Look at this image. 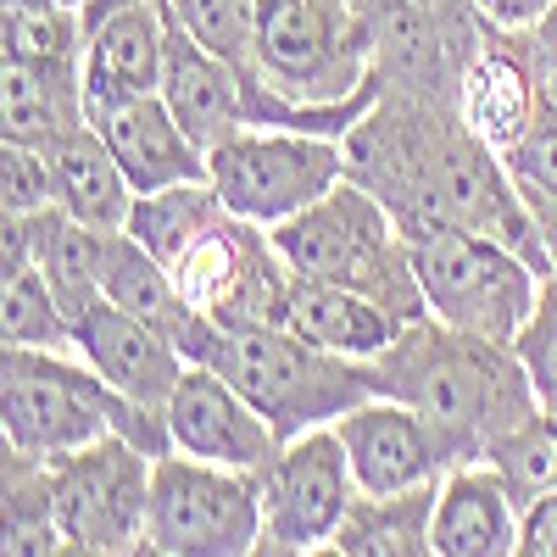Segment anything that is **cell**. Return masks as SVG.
Segmentation results:
<instances>
[{
  "label": "cell",
  "mask_w": 557,
  "mask_h": 557,
  "mask_svg": "<svg viewBox=\"0 0 557 557\" xmlns=\"http://www.w3.org/2000/svg\"><path fill=\"white\" fill-rule=\"evenodd\" d=\"M346 173L396 212L407 240L430 228H480L552 273L535 207L507 162L462 123L457 101L380 84L374 112L346 134Z\"/></svg>",
  "instance_id": "1"
},
{
  "label": "cell",
  "mask_w": 557,
  "mask_h": 557,
  "mask_svg": "<svg viewBox=\"0 0 557 557\" xmlns=\"http://www.w3.org/2000/svg\"><path fill=\"white\" fill-rule=\"evenodd\" d=\"M374 368L380 391L407 401L435 430L451 469L457 462H485L491 446L541 407L513 346L451 330L435 312L412 318Z\"/></svg>",
  "instance_id": "2"
},
{
  "label": "cell",
  "mask_w": 557,
  "mask_h": 557,
  "mask_svg": "<svg viewBox=\"0 0 557 557\" xmlns=\"http://www.w3.org/2000/svg\"><path fill=\"white\" fill-rule=\"evenodd\" d=\"M184 357L218 368L285 441L301 430L335 424L341 412L362 407L368 396H385L374 362L323 351L307 335H296L290 323H251V330L201 323Z\"/></svg>",
  "instance_id": "3"
},
{
  "label": "cell",
  "mask_w": 557,
  "mask_h": 557,
  "mask_svg": "<svg viewBox=\"0 0 557 557\" xmlns=\"http://www.w3.org/2000/svg\"><path fill=\"white\" fill-rule=\"evenodd\" d=\"M0 430H7V446L34 457H62L101 435H128L151 457L173 451L168 412L128 401L112 380H101V368L89 357L51 351V346H7Z\"/></svg>",
  "instance_id": "4"
},
{
  "label": "cell",
  "mask_w": 557,
  "mask_h": 557,
  "mask_svg": "<svg viewBox=\"0 0 557 557\" xmlns=\"http://www.w3.org/2000/svg\"><path fill=\"white\" fill-rule=\"evenodd\" d=\"M278 251L301 278H323V285H346L385 301L396 318H424V285H418V262H412V240L396 223V212L368 190L362 178H341L323 201H312L307 212L285 218L273 228Z\"/></svg>",
  "instance_id": "5"
},
{
  "label": "cell",
  "mask_w": 557,
  "mask_h": 557,
  "mask_svg": "<svg viewBox=\"0 0 557 557\" xmlns=\"http://www.w3.org/2000/svg\"><path fill=\"white\" fill-rule=\"evenodd\" d=\"M412 262L435 318L502 346H513L546 285V273L530 257L480 235V228H430L412 240Z\"/></svg>",
  "instance_id": "6"
},
{
  "label": "cell",
  "mask_w": 557,
  "mask_h": 557,
  "mask_svg": "<svg viewBox=\"0 0 557 557\" xmlns=\"http://www.w3.org/2000/svg\"><path fill=\"white\" fill-rule=\"evenodd\" d=\"M262 541V474L162 451L151 462L146 552L162 557H246Z\"/></svg>",
  "instance_id": "7"
},
{
  "label": "cell",
  "mask_w": 557,
  "mask_h": 557,
  "mask_svg": "<svg viewBox=\"0 0 557 557\" xmlns=\"http://www.w3.org/2000/svg\"><path fill=\"white\" fill-rule=\"evenodd\" d=\"M178 301L212 330H251V323H285L296 268L278 251L273 228L223 212L207 235H196L173 262Z\"/></svg>",
  "instance_id": "8"
},
{
  "label": "cell",
  "mask_w": 557,
  "mask_h": 557,
  "mask_svg": "<svg viewBox=\"0 0 557 557\" xmlns=\"http://www.w3.org/2000/svg\"><path fill=\"white\" fill-rule=\"evenodd\" d=\"M207 168L228 212H240L262 228H278L346 178V139L246 123L218 151H207Z\"/></svg>",
  "instance_id": "9"
},
{
  "label": "cell",
  "mask_w": 557,
  "mask_h": 557,
  "mask_svg": "<svg viewBox=\"0 0 557 557\" xmlns=\"http://www.w3.org/2000/svg\"><path fill=\"white\" fill-rule=\"evenodd\" d=\"M151 451L128 435H101L51 457L57 524L67 552H146L151 524Z\"/></svg>",
  "instance_id": "10"
},
{
  "label": "cell",
  "mask_w": 557,
  "mask_h": 557,
  "mask_svg": "<svg viewBox=\"0 0 557 557\" xmlns=\"http://www.w3.org/2000/svg\"><path fill=\"white\" fill-rule=\"evenodd\" d=\"M362 496L351 457L335 435V424L301 430L278 446V457L262 469V541L257 552H330L341 519Z\"/></svg>",
  "instance_id": "11"
},
{
  "label": "cell",
  "mask_w": 557,
  "mask_h": 557,
  "mask_svg": "<svg viewBox=\"0 0 557 557\" xmlns=\"http://www.w3.org/2000/svg\"><path fill=\"white\" fill-rule=\"evenodd\" d=\"M84 107L157 96L168 67V0H84Z\"/></svg>",
  "instance_id": "12"
},
{
  "label": "cell",
  "mask_w": 557,
  "mask_h": 557,
  "mask_svg": "<svg viewBox=\"0 0 557 557\" xmlns=\"http://www.w3.org/2000/svg\"><path fill=\"white\" fill-rule=\"evenodd\" d=\"M168 435L178 451L223 462V469H246V474H262L278 457V446H285V435L207 362L184 368V380L168 401Z\"/></svg>",
  "instance_id": "13"
},
{
  "label": "cell",
  "mask_w": 557,
  "mask_h": 557,
  "mask_svg": "<svg viewBox=\"0 0 557 557\" xmlns=\"http://www.w3.org/2000/svg\"><path fill=\"white\" fill-rule=\"evenodd\" d=\"M335 435L351 457V474L368 496L385 491H412V485H435L451 462L435 441V430L396 396H368L362 407L335 418Z\"/></svg>",
  "instance_id": "14"
},
{
  "label": "cell",
  "mask_w": 557,
  "mask_h": 557,
  "mask_svg": "<svg viewBox=\"0 0 557 557\" xmlns=\"http://www.w3.org/2000/svg\"><path fill=\"white\" fill-rule=\"evenodd\" d=\"M73 351L89 357L101 368V380H112L128 401L151 407V412H168L184 368H190V357L178 351L173 335H162L157 323L123 312L117 301H96L89 312L73 318Z\"/></svg>",
  "instance_id": "15"
},
{
  "label": "cell",
  "mask_w": 557,
  "mask_h": 557,
  "mask_svg": "<svg viewBox=\"0 0 557 557\" xmlns=\"http://www.w3.org/2000/svg\"><path fill=\"white\" fill-rule=\"evenodd\" d=\"M89 123L101 128V139L112 146V157L123 162V173L139 196L168 190V184H184V178H212L207 151L190 139V128L173 117L162 89L157 96H123V101H107V107H89Z\"/></svg>",
  "instance_id": "16"
},
{
  "label": "cell",
  "mask_w": 557,
  "mask_h": 557,
  "mask_svg": "<svg viewBox=\"0 0 557 557\" xmlns=\"http://www.w3.org/2000/svg\"><path fill=\"white\" fill-rule=\"evenodd\" d=\"M535 101H541V78L530 67V51L519 28H485L480 51L462 67V84H457V112L469 123L496 157H507L519 146V134L530 128L535 117Z\"/></svg>",
  "instance_id": "17"
},
{
  "label": "cell",
  "mask_w": 557,
  "mask_h": 557,
  "mask_svg": "<svg viewBox=\"0 0 557 557\" xmlns=\"http://www.w3.org/2000/svg\"><path fill=\"white\" fill-rule=\"evenodd\" d=\"M162 101L173 107V117L190 128V139L201 151H218L228 134L246 128V89H240V67L223 62L218 51L184 28L168 12V67H162Z\"/></svg>",
  "instance_id": "18"
},
{
  "label": "cell",
  "mask_w": 557,
  "mask_h": 557,
  "mask_svg": "<svg viewBox=\"0 0 557 557\" xmlns=\"http://www.w3.org/2000/svg\"><path fill=\"white\" fill-rule=\"evenodd\" d=\"M435 557H507L519 552V502L491 462H457L435 491Z\"/></svg>",
  "instance_id": "19"
},
{
  "label": "cell",
  "mask_w": 557,
  "mask_h": 557,
  "mask_svg": "<svg viewBox=\"0 0 557 557\" xmlns=\"http://www.w3.org/2000/svg\"><path fill=\"white\" fill-rule=\"evenodd\" d=\"M285 323L312 346L335 351V357H357V362H380L407 330V318H396L385 301L346 290V285H323V278H301V273L290 285Z\"/></svg>",
  "instance_id": "20"
},
{
  "label": "cell",
  "mask_w": 557,
  "mask_h": 557,
  "mask_svg": "<svg viewBox=\"0 0 557 557\" xmlns=\"http://www.w3.org/2000/svg\"><path fill=\"white\" fill-rule=\"evenodd\" d=\"M45 157L57 173V207L89 228H128L134 212V184L96 123H78L57 139H45Z\"/></svg>",
  "instance_id": "21"
},
{
  "label": "cell",
  "mask_w": 557,
  "mask_h": 557,
  "mask_svg": "<svg viewBox=\"0 0 557 557\" xmlns=\"http://www.w3.org/2000/svg\"><path fill=\"white\" fill-rule=\"evenodd\" d=\"M435 485L412 491H385V496H357L351 513L341 519L330 552L335 557H435L430 552V524H435Z\"/></svg>",
  "instance_id": "22"
},
{
  "label": "cell",
  "mask_w": 557,
  "mask_h": 557,
  "mask_svg": "<svg viewBox=\"0 0 557 557\" xmlns=\"http://www.w3.org/2000/svg\"><path fill=\"white\" fill-rule=\"evenodd\" d=\"M107 301H117L123 312L157 323L162 335L178 341V351H190L201 318L178 301V285L162 257H151L146 246H139L128 228H112L107 235Z\"/></svg>",
  "instance_id": "23"
},
{
  "label": "cell",
  "mask_w": 557,
  "mask_h": 557,
  "mask_svg": "<svg viewBox=\"0 0 557 557\" xmlns=\"http://www.w3.org/2000/svg\"><path fill=\"white\" fill-rule=\"evenodd\" d=\"M0 96H7V139H34V146H45V139L89 123L78 67H39V62L7 57Z\"/></svg>",
  "instance_id": "24"
},
{
  "label": "cell",
  "mask_w": 557,
  "mask_h": 557,
  "mask_svg": "<svg viewBox=\"0 0 557 557\" xmlns=\"http://www.w3.org/2000/svg\"><path fill=\"white\" fill-rule=\"evenodd\" d=\"M0 552L34 557V552H67V535L57 524V485H51V457H34L7 446L0 469Z\"/></svg>",
  "instance_id": "25"
},
{
  "label": "cell",
  "mask_w": 557,
  "mask_h": 557,
  "mask_svg": "<svg viewBox=\"0 0 557 557\" xmlns=\"http://www.w3.org/2000/svg\"><path fill=\"white\" fill-rule=\"evenodd\" d=\"M223 212H228V201L218 196V184H212V178H184V184H168V190L134 196L128 235L146 246L151 257L173 262L196 235H207V228H212Z\"/></svg>",
  "instance_id": "26"
},
{
  "label": "cell",
  "mask_w": 557,
  "mask_h": 557,
  "mask_svg": "<svg viewBox=\"0 0 557 557\" xmlns=\"http://www.w3.org/2000/svg\"><path fill=\"white\" fill-rule=\"evenodd\" d=\"M0 45H7L12 62L84 67V17L73 7H28V0H7Z\"/></svg>",
  "instance_id": "27"
},
{
  "label": "cell",
  "mask_w": 557,
  "mask_h": 557,
  "mask_svg": "<svg viewBox=\"0 0 557 557\" xmlns=\"http://www.w3.org/2000/svg\"><path fill=\"white\" fill-rule=\"evenodd\" d=\"M491 469L502 474V485L513 491V502H535L546 491H557V412L535 407L519 430H507L491 446Z\"/></svg>",
  "instance_id": "28"
},
{
  "label": "cell",
  "mask_w": 557,
  "mask_h": 557,
  "mask_svg": "<svg viewBox=\"0 0 557 557\" xmlns=\"http://www.w3.org/2000/svg\"><path fill=\"white\" fill-rule=\"evenodd\" d=\"M7 278V307H0V323H7V346H51V351H73V318L57 301L51 278H45L34 262L0 273Z\"/></svg>",
  "instance_id": "29"
},
{
  "label": "cell",
  "mask_w": 557,
  "mask_h": 557,
  "mask_svg": "<svg viewBox=\"0 0 557 557\" xmlns=\"http://www.w3.org/2000/svg\"><path fill=\"white\" fill-rule=\"evenodd\" d=\"M168 12L190 28L207 51L223 62H251V28H257V0H168Z\"/></svg>",
  "instance_id": "30"
},
{
  "label": "cell",
  "mask_w": 557,
  "mask_h": 557,
  "mask_svg": "<svg viewBox=\"0 0 557 557\" xmlns=\"http://www.w3.org/2000/svg\"><path fill=\"white\" fill-rule=\"evenodd\" d=\"M513 351L524 362V374H530V391L546 412H557V278L546 273V285H541V301L535 312L524 318V330L513 335Z\"/></svg>",
  "instance_id": "31"
},
{
  "label": "cell",
  "mask_w": 557,
  "mask_h": 557,
  "mask_svg": "<svg viewBox=\"0 0 557 557\" xmlns=\"http://www.w3.org/2000/svg\"><path fill=\"white\" fill-rule=\"evenodd\" d=\"M0 207L12 218L57 207V173H51L45 146H34V139H7V151H0Z\"/></svg>",
  "instance_id": "32"
},
{
  "label": "cell",
  "mask_w": 557,
  "mask_h": 557,
  "mask_svg": "<svg viewBox=\"0 0 557 557\" xmlns=\"http://www.w3.org/2000/svg\"><path fill=\"white\" fill-rule=\"evenodd\" d=\"M502 162H507V173H513L519 190H530V196H557V101H552V96L535 101L530 128L519 134V146L507 151Z\"/></svg>",
  "instance_id": "33"
},
{
  "label": "cell",
  "mask_w": 557,
  "mask_h": 557,
  "mask_svg": "<svg viewBox=\"0 0 557 557\" xmlns=\"http://www.w3.org/2000/svg\"><path fill=\"white\" fill-rule=\"evenodd\" d=\"M519 39H524L530 67H535V78H541V96L557 101V0H552V7H546L530 28H519Z\"/></svg>",
  "instance_id": "34"
},
{
  "label": "cell",
  "mask_w": 557,
  "mask_h": 557,
  "mask_svg": "<svg viewBox=\"0 0 557 557\" xmlns=\"http://www.w3.org/2000/svg\"><path fill=\"white\" fill-rule=\"evenodd\" d=\"M519 552L524 557H557V491L519 507Z\"/></svg>",
  "instance_id": "35"
},
{
  "label": "cell",
  "mask_w": 557,
  "mask_h": 557,
  "mask_svg": "<svg viewBox=\"0 0 557 557\" xmlns=\"http://www.w3.org/2000/svg\"><path fill=\"white\" fill-rule=\"evenodd\" d=\"M474 7L485 12V23H496V28H530L552 0H474Z\"/></svg>",
  "instance_id": "36"
},
{
  "label": "cell",
  "mask_w": 557,
  "mask_h": 557,
  "mask_svg": "<svg viewBox=\"0 0 557 557\" xmlns=\"http://www.w3.org/2000/svg\"><path fill=\"white\" fill-rule=\"evenodd\" d=\"M524 201L535 207V223H541V235H546V257H552V278H557V196H530Z\"/></svg>",
  "instance_id": "37"
},
{
  "label": "cell",
  "mask_w": 557,
  "mask_h": 557,
  "mask_svg": "<svg viewBox=\"0 0 557 557\" xmlns=\"http://www.w3.org/2000/svg\"><path fill=\"white\" fill-rule=\"evenodd\" d=\"M28 7H73V12H78L84 0H28Z\"/></svg>",
  "instance_id": "38"
}]
</instances>
